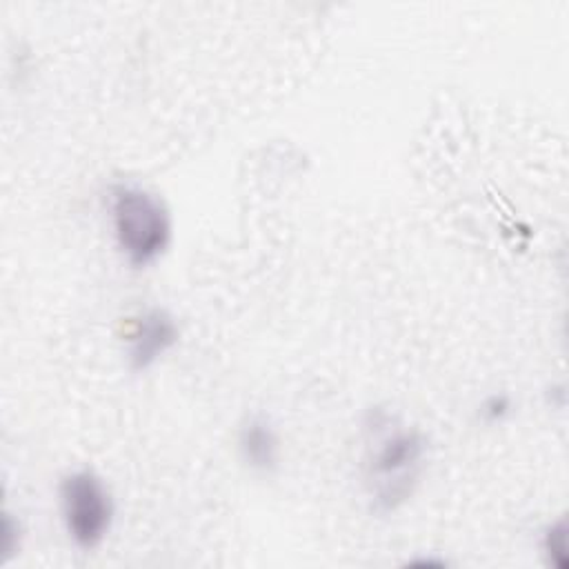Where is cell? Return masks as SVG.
I'll use <instances>...</instances> for the list:
<instances>
[{
  "label": "cell",
  "mask_w": 569,
  "mask_h": 569,
  "mask_svg": "<svg viewBox=\"0 0 569 569\" xmlns=\"http://www.w3.org/2000/svg\"><path fill=\"white\" fill-rule=\"evenodd\" d=\"M109 218L118 251L131 267L144 269L167 253L173 220L158 193L133 182H116L109 189Z\"/></svg>",
  "instance_id": "obj_1"
},
{
  "label": "cell",
  "mask_w": 569,
  "mask_h": 569,
  "mask_svg": "<svg viewBox=\"0 0 569 569\" xmlns=\"http://www.w3.org/2000/svg\"><path fill=\"white\" fill-rule=\"evenodd\" d=\"M387 425L385 413L373 418V427L382 433L367 460V478L378 513H393L413 496L427 458V436L420 429Z\"/></svg>",
  "instance_id": "obj_2"
},
{
  "label": "cell",
  "mask_w": 569,
  "mask_h": 569,
  "mask_svg": "<svg viewBox=\"0 0 569 569\" xmlns=\"http://www.w3.org/2000/svg\"><path fill=\"white\" fill-rule=\"evenodd\" d=\"M60 520L69 540L82 549H98L111 533L116 502L109 485L89 467L73 469L58 485Z\"/></svg>",
  "instance_id": "obj_3"
},
{
  "label": "cell",
  "mask_w": 569,
  "mask_h": 569,
  "mask_svg": "<svg viewBox=\"0 0 569 569\" xmlns=\"http://www.w3.org/2000/svg\"><path fill=\"white\" fill-rule=\"evenodd\" d=\"M180 329L176 318L162 307H149L124 322V358L131 371L151 369L176 347Z\"/></svg>",
  "instance_id": "obj_4"
},
{
  "label": "cell",
  "mask_w": 569,
  "mask_h": 569,
  "mask_svg": "<svg viewBox=\"0 0 569 569\" xmlns=\"http://www.w3.org/2000/svg\"><path fill=\"white\" fill-rule=\"evenodd\" d=\"M238 451L249 469L271 473L280 460V440L271 422L262 416L249 418L238 431Z\"/></svg>",
  "instance_id": "obj_5"
},
{
  "label": "cell",
  "mask_w": 569,
  "mask_h": 569,
  "mask_svg": "<svg viewBox=\"0 0 569 569\" xmlns=\"http://www.w3.org/2000/svg\"><path fill=\"white\" fill-rule=\"evenodd\" d=\"M540 547L547 558V565H551L556 569H567L569 556H567V522H565V518L545 527Z\"/></svg>",
  "instance_id": "obj_6"
},
{
  "label": "cell",
  "mask_w": 569,
  "mask_h": 569,
  "mask_svg": "<svg viewBox=\"0 0 569 569\" xmlns=\"http://www.w3.org/2000/svg\"><path fill=\"white\" fill-rule=\"evenodd\" d=\"M511 413V398L505 393H496L489 396L482 407H480V416L485 422H502L507 416Z\"/></svg>",
  "instance_id": "obj_7"
},
{
  "label": "cell",
  "mask_w": 569,
  "mask_h": 569,
  "mask_svg": "<svg viewBox=\"0 0 569 569\" xmlns=\"http://www.w3.org/2000/svg\"><path fill=\"white\" fill-rule=\"evenodd\" d=\"M18 549H20V522H16L9 511H4V520H2V562H9Z\"/></svg>",
  "instance_id": "obj_8"
}]
</instances>
